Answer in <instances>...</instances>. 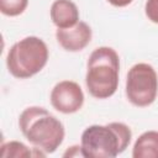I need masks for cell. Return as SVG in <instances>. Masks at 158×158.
<instances>
[{
	"mask_svg": "<svg viewBox=\"0 0 158 158\" xmlns=\"http://www.w3.org/2000/svg\"><path fill=\"white\" fill-rule=\"evenodd\" d=\"M131 128L123 122L91 125L81 133L80 146L84 158H115L130 146Z\"/></svg>",
	"mask_w": 158,
	"mask_h": 158,
	"instance_id": "2",
	"label": "cell"
},
{
	"mask_svg": "<svg viewBox=\"0 0 158 158\" xmlns=\"http://www.w3.org/2000/svg\"><path fill=\"white\" fill-rule=\"evenodd\" d=\"M127 100L136 107L152 105L158 95V75L148 63L132 65L126 77L125 88Z\"/></svg>",
	"mask_w": 158,
	"mask_h": 158,
	"instance_id": "5",
	"label": "cell"
},
{
	"mask_svg": "<svg viewBox=\"0 0 158 158\" xmlns=\"http://www.w3.org/2000/svg\"><path fill=\"white\" fill-rule=\"evenodd\" d=\"M48 57L46 42L40 37L27 36L11 46L6 56V67L12 77L28 79L46 67Z\"/></svg>",
	"mask_w": 158,
	"mask_h": 158,
	"instance_id": "4",
	"label": "cell"
},
{
	"mask_svg": "<svg viewBox=\"0 0 158 158\" xmlns=\"http://www.w3.org/2000/svg\"><path fill=\"white\" fill-rule=\"evenodd\" d=\"M144 14L151 22L158 25V0H147L144 5Z\"/></svg>",
	"mask_w": 158,
	"mask_h": 158,
	"instance_id": "12",
	"label": "cell"
},
{
	"mask_svg": "<svg viewBox=\"0 0 158 158\" xmlns=\"http://www.w3.org/2000/svg\"><path fill=\"white\" fill-rule=\"evenodd\" d=\"M133 158H158V131H146L138 136L132 148Z\"/></svg>",
	"mask_w": 158,
	"mask_h": 158,
	"instance_id": "9",
	"label": "cell"
},
{
	"mask_svg": "<svg viewBox=\"0 0 158 158\" xmlns=\"http://www.w3.org/2000/svg\"><path fill=\"white\" fill-rule=\"evenodd\" d=\"M47 156L43 151L33 147L30 149L25 143L20 141H10L2 143L0 147L1 158H28V157H44Z\"/></svg>",
	"mask_w": 158,
	"mask_h": 158,
	"instance_id": "10",
	"label": "cell"
},
{
	"mask_svg": "<svg viewBox=\"0 0 158 158\" xmlns=\"http://www.w3.org/2000/svg\"><path fill=\"white\" fill-rule=\"evenodd\" d=\"M106 1L115 7H125V6L130 5L133 0H106Z\"/></svg>",
	"mask_w": 158,
	"mask_h": 158,
	"instance_id": "14",
	"label": "cell"
},
{
	"mask_svg": "<svg viewBox=\"0 0 158 158\" xmlns=\"http://www.w3.org/2000/svg\"><path fill=\"white\" fill-rule=\"evenodd\" d=\"M84 99L80 85L73 80H62L57 83L49 95L53 109L64 115L78 112L84 105Z\"/></svg>",
	"mask_w": 158,
	"mask_h": 158,
	"instance_id": "6",
	"label": "cell"
},
{
	"mask_svg": "<svg viewBox=\"0 0 158 158\" xmlns=\"http://www.w3.org/2000/svg\"><path fill=\"white\" fill-rule=\"evenodd\" d=\"M120 57L107 46L95 48L86 63L85 85L89 94L95 99L111 98L118 86Z\"/></svg>",
	"mask_w": 158,
	"mask_h": 158,
	"instance_id": "3",
	"label": "cell"
},
{
	"mask_svg": "<svg viewBox=\"0 0 158 158\" xmlns=\"http://www.w3.org/2000/svg\"><path fill=\"white\" fill-rule=\"evenodd\" d=\"M63 157H84V156H83V151H81V146L75 144V146L69 147V148L64 152Z\"/></svg>",
	"mask_w": 158,
	"mask_h": 158,
	"instance_id": "13",
	"label": "cell"
},
{
	"mask_svg": "<svg viewBox=\"0 0 158 158\" xmlns=\"http://www.w3.org/2000/svg\"><path fill=\"white\" fill-rule=\"evenodd\" d=\"M19 127L25 138L46 154L54 153L65 136L62 121L42 106L26 107L20 114Z\"/></svg>",
	"mask_w": 158,
	"mask_h": 158,
	"instance_id": "1",
	"label": "cell"
},
{
	"mask_svg": "<svg viewBox=\"0 0 158 158\" xmlns=\"http://www.w3.org/2000/svg\"><path fill=\"white\" fill-rule=\"evenodd\" d=\"M91 37V27L84 21H79L69 28H57L56 31V40L58 44L67 52L83 51L90 43Z\"/></svg>",
	"mask_w": 158,
	"mask_h": 158,
	"instance_id": "7",
	"label": "cell"
},
{
	"mask_svg": "<svg viewBox=\"0 0 158 158\" xmlns=\"http://www.w3.org/2000/svg\"><path fill=\"white\" fill-rule=\"evenodd\" d=\"M28 0H0V11L2 15L15 17L27 9Z\"/></svg>",
	"mask_w": 158,
	"mask_h": 158,
	"instance_id": "11",
	"label": "cell"
},
{
	"mask_svg": "<svg viewBox=\"0 0 158 158\" xmlns=\"http://www.w3.org/2000/svg\"><path fill=\"white\" fill-rule=\"evenodd\" d=\"M49 16L57 28H69L79 22V9L72 0H54Z\"/></svg>",
	"mask_w": 158,
	"mask_h": 158,
	"instance_id": "8",
	"label": "cell"
}]
</instances>
